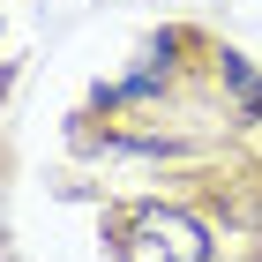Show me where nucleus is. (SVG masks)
<instances>
[{"mask_svg": "<svg viewBox=\"0 0 262 262\" xmlns=\"http://www.w3.org/2000/svg\"><path fill=\"white\" fill-rule=\"evenodd\" d=\"M225 82L240 90V113H247V120H262V82L247 75V60H232V53H225Z\"/></svg>", "mask_w": 262, "mask_h": 262, "instance_id": "obj_2", "label": "nucleus"}, {"mask_svg": "<svg viewBox=\"0 0 262 262\" xmlns=\"http://www.w3.org/2000/svg\"><path fill=\"white\" fill-rule=\"evenodd\" d=\"M120 255L127 262H210V232L187 210H135Z\"/></svg>", "mask_w": 262, "mask_h": 262, "instance_id": "obj_1", "label": "nucleus"}]
</instances>
